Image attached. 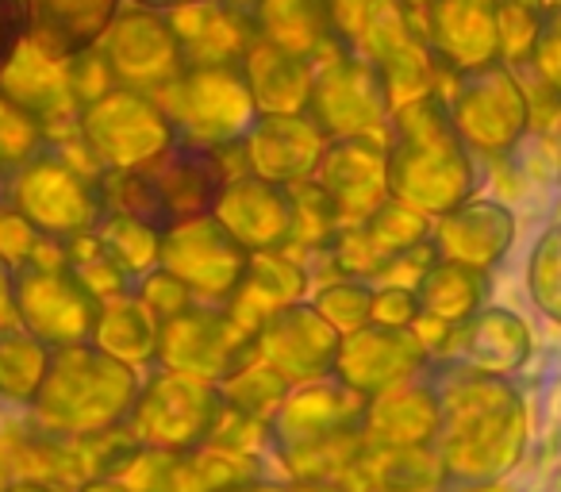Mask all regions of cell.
I'll return each mask as SVG.
<instances>
[{"label":"cell","instance_id":"6da1fadb","mask_svg":"<svg viewBox=\"0 0 561 492\" xmlns=\"http://www.w3.org/2000/svg\"><path fill=\"white\" fill-rule=\"evenodd\" d=\"M227 193V170L211 147L196 139H170L127 170H112L104 204L154 234L193 227L219 208Z\"/></svg>","mask_w":561,"mask_h":492},{"label":"cell","instance_id":"7a4b0ae2","mask_svg":"<svg viewBox=\"0 0 561 492\" xmlns=\"http://www.w3.org/2000/svg\"><path fill=\"white\" fill-rule=\"evenodd\" d=\"M9 181H12V211H20L27 219V227L43 234L85 231L108 208L104 204V188L89 185L62 158L47 155V150L35 162H27L20 173H12Z\"/></svg>","mask_w":561,"mask_h":492},{"label":"cell","instance_id":"3957f363","mask_svg":"<svg viewBox=\"0 0 561 492\" xmlns=\"http://www.w3.org/2000/svg\"><path fill=\"white\" fill-rule=\"evenodd\" d=\"M96 50L108 62L116 85L139 89V93L142 89H165L185 70L170 16L154 9H139V4L116 12V20L101 35Z\"/></svg>","mask_w":561,"mask_h":492},{"label":"cell","instance_id":"277c9868","mask_svg":"<svg viewBox=\"0 0 561 492\" xmlns=\"http://www.w3.org/2000/svg\"><path fill=\"white\" fill-rule=\"evenodd\" d=\"M81 131H85L89 150L108 170H127L173 139L170 119L139 89L127 85H116L96 101H89L81 112Z\"/></svg>","mask_w":561,"mask_h":492},{"label":"cell","instance_id":"5b68a950","mask_svg":"<svg viewBox=\"0 0 561 492\" xmlns=\"http://www.w3.org/2000/svg\"><path fill=\"white\" fill-rule=\"evenodd\" d=\"M250 24L254 39L289 50L297 58L320 55L328 43H343L335 0H227Z\"/></svg>","mask_w":561,"mask_h":492},{"label":"cell","instance_id":"8992f818","mask_svg":"<svg viewBox=\"0 0 561 492\" xmlns=\"http://www.w3.org/2000/svg\"><path fill=\"white\" fill-rule=\"evenodd\" d=\"M420 16L431 50L458 70L500 58L496 0H427Z\"/></svg>","mask_w":561,"mask_h":492},{"label":"cell","instance_id":"52a82bcc","mask_svg":"<svg viewBox=\"0 0 561 492\" xmlns=\"http://www.w3.org/2000/svg\"><path fill=\"white\" fill-rule=\"evenodd\" d=\"M124 0H24L27 43L50 58H73L96 47Z\"/></svg>","mask_w":561,"mask_h":492},{"label":"cell","instance_id":"ba28073f","mask_svg":"<svg viewBox=\"0 0 561 492\" xmlns=\"http://www.w3.org/2000/svg\"><path fill=\"white\" fill-rule=\"evenodd\" d=\"M173 93L185 101V112L193 119L196 131H211L224 127L227 135L239 131V119L250 116V81L242 62H204L185 66L178 78L170 81Z\"/></svg>","mask_w":561,"mask_h":492},{"label":"cell","instance_id":"9c48e42d","mask_svg":"<svg viewBox=\"0 0 561 492\" xmlns=\"http://www.w3.org/2000/svg\"><path fill=\"white\" fill-rule=\"evenodd\" d=\"M523 93L500 58L461 70L458 116L481 142H507L523 127Z\"/></svg>","mask_w":561,"mask_h":492},{"label":"cell","instance_id":"30bf717a","mask_svg":"<svg viewBox=\"0 0 561 492\" xmlns=\"http://www.w3.org/2000/svg\"><path fill=\"white\" fill-rule=\"evenodd\" d=\"M415 16L420 12L400 9L397 0H374L369 12L362 16L358 32H354L366 58L381 70L385 85H397L408 73L412 78L427 73V62H423L427 58V35H420L423 24H415Z\"/></svg>","mask_w":561,"mask_h":492},{"label":"cell","instance_id":"8fae6325","mask_svg":"<svg viewBox=\"0 0 561 492\" xmlns=\"http://www.w3.org/2000/svg\"><path fill=\"white\" fill-rule=\"evenodd\" d=\"M165 16L178 32L185 66L242 62L250 39H254L250 24L227 0H201V4H185V9H173Z\"/></svg>","mask_w":561,"mask_h":492},{"label":"cell","instance_id":"7c38bea8","mask_svg":"<svg viewBox=\"0 0 561 492\" xmlns=\"http://www.w3.org/2000/svg\"><path fill=\"white\" fill-rule=\"evenodd\" d=\"M0 89L12 96L16 104H24L43 127L55 124L58 116L78 104L70 89V78H66V62L62 58L43 55L35 43H24L16 50V58L9 62V70L0 73Z\"/></svg>","mask_w":561,"mask_h":492},{"label":"cell","instance_id":"4fadbf2b","mask_svg":"<svg viewBox=\"0 0 561 492\" xmlns=\"http://www.w3.org/2000/svg\"><path fill=\"white\" fill-rule=\"evenodd\" d=\"M242 70H247L254 101L277 104V108L300 104L308 85H312V73H308L305 58L273 47V43H265V39H250L247 55H242Z\"/></svg>","mask_w":561,"mask_h":492},{"label":"cell","instance_id":"5bb4252c","mask_svg":"<svg viewBox=\"0 0 561 492\" xmlns=\"http://www.w3.org/2000/svg\"><path fill=\"white\" fill-rule=\"evenodd\" d=\"M47 150V127L0 89V181L20 173Z\"/></svg>","mask_w":561,"mask_h":492},{"label":"cell","instance_id":"9a60e30c","mask_svg":"<svg viewBox=\"0 0 561 492\" xmlns=\"http://www.w3.org/2000/svg\"><path fill=\"white\" fill-rule=\"evenodd\" d=\"M35 381H39V351H35V335L24 328L0 323V392H9V397H27Z\"/></svg>","mask_w":561,"mask_h":492},{"label":"cell","instance_id":"2e32d148","mask_svg":"<svg viewBox=\"0 0 561 492\" xmlns=\"http://www.w3.org/2000/svg\"><path fill=\"white\" fill-rule=\"evenodd\" d=\"M546 0H496V35L500 55L527 58L542 27Z\"/></svg>","mask_w":561,"mask_h":492},{"label":"cell","instance_id":"e0dca14e","mask_svg":"<svg viewBox=\"0 0 561 492\" xmlns=\"http://www.w3.org/2000/svg\"><path fill=\"white\" fill-rule=\"evenodd\" d=\"M530 58H535L538 70L546 73V81H553V85L561 89V4H546L542 27H538Z\"/></svg>","mask_w":561,"mask_h":492},{"label":"cell","instance_id":"ac0fdd59","mask_svg":"<svg viewBox=\"0 0 561 492\" xmlns=\"http://www.w3.org/2000/svg\"><path fill=\"white\" fill-rule=\"evenodd\" d=\"M27 43V12L24 0H0V73L9 70L16 50Z\"/></svg>","mask_w":561,"mask_h":492},{"label":"cell","instance_id":"d6986e66","mask_svg":"<svg viewBox=\"0 0 561 492\" xmlns=\"http://www.w3.org/2000/svg\"><path fill=\"white\" fill-rule=\"evenodd\" d=\"M369 4H374V0H335V16H339V27H343L346 39H354V32H358Z\"/></svg>","mask_w":561,"mask_h":492},{"label":"cell","instance_id":"ffe728a7","mask_svg":"<svg viewBox=\"0 0 561 492\" xmlns=\"http://www.w3.org/2000/svg\"><path fill=\"white\" fill-rule=\"evenodd\" d=\"M12 305V262L0 254V316Z\"/></svg>","mask_w":561,"mask_h":492},{"label":"cell","instance_id":"44dd1931","mask_svg":"<svg viewBox=\"0 0 561 492\" xmlns=\"http://www.w3.org/2000/svg\"><path fill=\"white\" fill-rule=\"evenodd\" d=\"M139 9H154V12H173V9H185V4H201V0H131Z\"/></svg>","mask_w":561,"mask_h":492},{"label":"cell","instance_id":"7402d4cb","mask_svg":"<svg viewBox=\"0 0 561 492\" xmlns=\"http://www.w3.org/2000/svg\"><path fill=\"white\" fill-rule=\"evenodd\" d=\"M397 4H400V9H408V12H420L427 0H397Z\"/></svg>","mask_w":561,"mask_h":492},{"label":"cell","instance_id":"603a6c76","mask_svg":"<svg viewBox=\"0 0 561 492\" xmlns=\"http://www.w3.org/2000/svg\"><path fill=\"white\" fill-rule=\"evenodd\" d=\"M4 484H9V477H4V466H0V492H4Z\"/></svg>","mask_w":561,"mask_h":492},{"label":"cell","instance_id":"cb8c5ba5","mask_svg":"<svg viewBox=\"0 0 561 492\" xmlns=\"http://www.w3.org/2000/svg\"><path fill=\"white\" fill-rule=\"evenodd\" d=\"M546 4H561V0H546Z\"/></svg>","mask_w":561,"mask_h":492}]
</instances>
